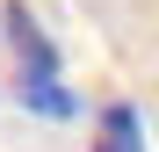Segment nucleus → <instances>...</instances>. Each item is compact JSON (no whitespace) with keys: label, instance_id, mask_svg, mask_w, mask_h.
I'll list each match as a JSON object with an SVG mask.
<instances>
[{"label":"nucleus","instance_id":"1","mask_svg":"<svg viewBox=\"0 0 159 152\" xmlns=\"http://www.w3.org/2000/svg\"><path fill=\"white\" fill-rule=\"evenodd\" d=\"M7 36H15V65H22V94L43 116H65V87H58V58H51L43 29L29 22V7H7Z\"/></svg>","mask_w":159,"mask_h":152},{"label":"nucleus","instance_id":"2","mask_svg":"<svg viewBox=\"0 0 159 152\" xmlns=\"http://www.w3.org/2000/svg\"><path fill=\"white\" fill-rule=\"evenodd\" d=\"M94 152H145V123H138L130 101H109V109H101V123H94Z\"/></svg>","mask_w":159,"mask_h":152}]
</instances>
